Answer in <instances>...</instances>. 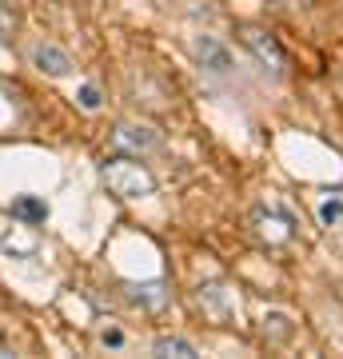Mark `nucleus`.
<instances>
[{
  "label": "nucleus",
  "instance_id": "f257e3e1",
  "mask_svg": "<svg viewBox=\"0 0 343 359\" xmlns=\"http://www.w3.org/2000/svg\"><path fill=\"white\" fill-rule=\"evenodd\" d=\"M100 184L116 200H144L156 192L152 168L144 164V156H108L100 164Z\"/></svg>",
  "mask_w": 343,
  "mask_h": 359
},
{
  "label": "nucleus",
  "instance_id": "423d86ee",
  "mask_svg": "<svg viewBox=\"0 0 343 359\" xmlns=\"http://www.w3.org/2000/svg\"><path fill=\"white\" fill-rule=\"evenodd\" d=\"M120 299H124L128 308L148 311V316H152V311L168 308L172 292H168L164 280H128V283H120Z\"/></svg>",
  "mask_w": 343,
  "mask_h": 359
},
{
  "label": "nucleus",
  "instance_id": "39448f33",
  "mask_svg": "<svg viewBox=\"0 0 343 359\" xmlns=\"http://www.w3.org/2000/svg\"><path fill=\"white\" fill-rule=\"evenodd\" d=\"M13 224H0V252L13 259H36L40 256V231L36 224H25V219L8 216Z\"/></svg>",
  "mask_w": 343,
  "mask_h": 359
},
{
  "label": "nucleus",
  "instance_id": "6e6552de",
  "mask_svg": "<svg viewBox=\"0 0 343 359\" xmlns=\"http://www.w3.org/2000/svg\"><path fill=\"white\" fill-rule=\"evenodd\" d=\"M252 231L264 240L267 248H283L295 240V224L292 216H283V212H276V208H255L252 212Z\"/></svg>",
  "mask_w": 343,
  "mask_h": 359
},
{
  "label": "nucleus",
  "instance_id": "ddd939ff",
  "mask_svg": "<svg viewBox=\"0 0 343 359\" xmlns=\"http://www.w3.org/2000/svg\"><path fill=\"white\" fill-rule=\"evenodd\" d=\"M152 355H176V359H191V355H200V351H196V344H188V339H180V335H156V339H152Z\"/></svg>",
  "mask_w": 343,
  "mask_h": 359
},
{
  "label": "nucleus",
  "instance_id": "2eb2a0df",
  "mask_svg": "<svg viewBox=\"0 0 343 359\" xmlns=\"http://www.w3.org/2000/svg\"><path fill=\"white\" fill-rule=\"evenodd\" d=\"M76 104L84 112H100V88H96V84H84V88L76 92Z\"/></svg>",
  "mask_w": 343,
  "mask_h": 359
},
{
  "label": "nucleus",
  "instance_id": "dca6fc26",
  "mask_svg": "<svg viewBox=\"0 0 343 359\" xmlns=\"http://www.w3.org/2000/svg\"><path fill=\"white\" fill-rule=\"evenodd\" d=\"M100 347H112V351H120V347H124V332H120V327H104L100 332Z\"/></svg>",
  "mask_w": 343,
  "mask_h": 359
},
{
  "label": "nucleus",
  "instance_id": "4468645a",
  "mask_svg": "<svg viewBox=\"0 0 343 359\" xmlns=\"http://www.w3.org/2000/svg\"><path fill=\"white\" fill-rule=\"evenodd\" d=\"M16 28H20V13H16L8 0H0V44H8L16 36Z\"/></svg>",
  "mask_w": 343,
  "mask_h": 359
},
{
  "label": "nucleus",
  "instance_id": "20e7f679",
  "mask_svg": "<svg viewBox=\"0 0 343 359\" xmlns=\"http://www.w3.org/2000/svg\"><path fill=\"white\" fill-rule=\"evenodd\" d=\"M112 144L128 156H152V152H164V132L144 124V120H116Z\"/></svg>",
  "mask_w": 343,
  "mask_h": 359
},
{
  "label": "nucleus",
  "instance_id": "0eeeda50",
  "mask_svg": "<svg viewBox=\"0 0 343 359\" xmlns=\"http://www.w3.org/2000/svg\"><path fill=\"white\" fill-rule=\"evenodd\" d=\"M28 65L36 68V72H44V76L52 80H64L72 76V56H68V48H60V44H52V40H32L28 44Z\"/></svg>",
  "mask_w": 343,
  "mask_h": 359
},
{
  "label": "nucleus",
  "instance_id": "9d476101",
  "mask_svg": "<svg viewBox=\"0 0 343 359\" xmlns=\"http://www.w3.org/2000/svg\"><path fill=\"white\" fill-rule=\"evenodd\" d=\"M8 216H16V219H25V224H44L48 219V204L40 200V196H16L13 204H8Z\"/></svg>",
  "mask_w": 343,
  "mask_h": 359
},
{
  "label": "nucleus",
  "instance_id": "7ed1b4c3",
  "mask_svg": "<svg viewBox=\"0 0 343 359\" xmlns=\"http://www.w3.org/2000/svg\"><path fill=\"white\" fill-rule=\"evenodd\" d=\"M240 40H243V48L252 52L255 60H260V68L264 72H271L276 80L288 76V52H283V44L267 28L260 25H240Z\"/></svg>",
  "mask_w": 343,
  "mask_h": 359
},
{
  "label": "nucleus",
  "instance_id": "9b49d317",
  "mask_svg": "<svg viewBox=\"0 0 343 359\" xmlns=\"http://www.w3.org/2000/svg\"><path fill=\"white\" fill-rule=\"evenodd\" d=\"M292 335H295L292 316H283V311H267L264 316V339L267 344H288Z\"/></svg>",
  "mask_w": 343,
  "mask_h": 359
},
{
  "label": "nucleus",
  "instance_id": "1a4fd4ad",
  "mask_svg": "<svg viewBox=\"0 0 343 359\" xmlns=\"http://www.w3.org/2000/svg\"><path fill=\"white\" fill-rule=\"evenodd\" d=\"M196 304L203 308V316H212L216 323H224L236 311V295H231L228 283H200L196 287Z\"/></svg>",
  "mask_w": 343,
  "mask_h": 359
},
{
  "label": "nucleus",
  "instance_id": "f03ea898",
  "mask_svg": "<svg viewBox=\"0 0 343 359\" xmlns=\"http://www.w3.org/2000/svg\"><path fill=\"white\" fill-rule=\"evenodd\" d=\"M188 48H191V60L200 65L203 76H212V80H236L240 76L236 52H231L220 36H212V32H196Z\"/></svg>",
  "mask_w": 343,
  "mask_h": 359
},
{
  "label": "nucleus",
  "instance_id": "f3484780",
  "mask_svg": "<svg viewBox=\"0 0 343 359\" xmlns=\"http://www.w3.org/2000/svg\"><path fill=\"white\" fill-rule=\"evenodd\" d=\"M271 4H276V8H288V13H295V8H307L311 0H271Z\"/></svg>",
  "mask_w": 343,
  "mask_h": 359
},
{
  "label": "nucleus",
  "instance_id": "f8f14e48",
  "mask_svg": "<svg viewBox=\"0 0 343 359\" xmlns=\"http://www.w3.org/2000/svg\"><path fill=\"white\" fill-rule=\"evenodd\" d=\"M316 216L323 228H343V192H323L316 204Z\"/></svg>",
  "mask_w": 343,
  "mask_h": 359
}]
</instances>
